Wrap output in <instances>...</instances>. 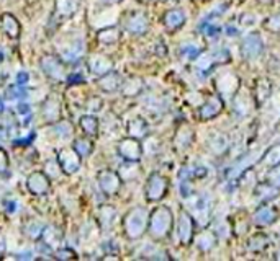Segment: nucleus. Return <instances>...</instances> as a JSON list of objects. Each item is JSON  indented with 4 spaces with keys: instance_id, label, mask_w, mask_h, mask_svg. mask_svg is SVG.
<instances>
[{
    "instance_id": "nucleus-2",
    "label": "nucleus",
    "mask_w": 280,
    "mask_h": 261,
    "mask_svg": "<svg viewBox=\"0 0 280 261\" xmlns=\"http://www.w3.org/2000/svg\"><path fill=\"white\" fill-rule=\"evenodd\" d=\"M147 227V219H146V211L142 209H135L128 214L125 221V232L130 238H140L142 232Z\"/></svg>"
},
{
    "instance_id": "nucleus-13",
    "label": "nucleus",
    "mask_w": 280,
    "mask_h": 261,
    "mask_svg": "<svg viewBox=\"0 0 280 261\" xmlns=\"http://www.w3.org/2000/svg\"><path fill=\"white\" fill-rule=\"evenodd\" d=\"M272 93V84L267 79H259L256 82V88H254V100L261 106L266 103V100Z\"/></svg>"
},
{
    "instance_id": "nucleus-20",
    "label": "nucleus",
    "mask_w": 280,
    "mask_h": 261,
    "mask_svg": "<svg viewBox=\"0 0 280 261\" xmlns=\"http://www.w3.org/2000/svg\"><path fill=\"white\" fill-rule=\"evenodd\" d=\"M267 185L272 188H280V163L271 168V172L267 173Z\"/></svg>"
},
{
    "instance_id": "nucleus-24",
    "label": "nucleus",
    "mask_w": 280,
    "mask_h": 261,
    "mask_svg": "<svg viewBox=\"0 0 280 261\" xmlns=\"http://www.w3.org/2000/svg\"><path fill=\"white\" fill-rule=\"evenodd\" d=\"M8 165V160H7V155H5L3 150H0V172H3L5 168Z\"/></svg>"
},
{
    "instance_id": "nucleus-19",
    "label": "nucleus",
    "mask_w": 280,
    "mask_h": 261,
    "mask_svg": "<svg viewBox=\"0 0 280 261\" xmlns=\"http://www.w3.org/2000/svg\"><path fill=\"white\" fill-rule=\"evenodd\" d=\"M99 84L104 87L105 91H113V90L118 88V85H120V75H116V74L104 75V77L100 79Z\"/></svg>"
},
{
    "instance_id": "nucleus-8",
    "label": "nucleus",
    "mask_w": 280,
    "mask_h": 261,
    "mask_svg": "<svg viewBox=\"0 0 280 261\" xmlns=\"http://www.w3.org/2000/svg\"><path fill=\"white\" fill-rule=\"evenodd\" d=\"M279 217V211L272 206H262L261 209H257L252 216V222L259 225V227H266V225H271L277 221Z\"/></svg>"
},
{
    "instance_id": "nucleus-6",
    "label": "nucleus",
    "mask_w": 280,
    "mask_h": 261,
    "mask_svg": "<svg viewBox=\"0 0 280 261\" xmlns=\"http://www.w3.org/2000/svg\"><path fill=\"white\" fill-rule=\"evenodd\" d=\"M223 111V101L218 95H211L200 110H198V116L200 119H211V117L218 116Z\"/></svg>"
},
{
    "instance_id": "nucleus-18",
    "label": "nucleus",
    "mask_w": 280,
    "mask_h": 261,
    "mask_svg": "<svg viewBox=\"0 0 280 261\" xmlns=\"http://www.w3.org/2000/svg\"><path fill=\"white\" fill-rule=\"evenodd\" d=\"M247 247L251 252H264L267 247H269V237L264 233H257L254 235V237L249 240Z\"/></svg>"
},
{
    "instance_id": "nucleus-23",
    "label": "nucleus",
    "mask_w": 280,
    "mask_h": 261,
    "mask_svg": "<svg viewBox=\"0 0 280 261\" xmlns=\"http://www.w3.org/2000/svg\"><path fill=\"white\" fill-rule=\"evenodd\" d=\"M266 28L271 31H280V13L272 15L271 18L266 20Z\"/></svg>"
},
{
    "instance_id": "nucleus-9",
    "label": "nucleus",
    "mask_w": 280,
    "mask_h": 261,
    "mask_svg": "<svg viewBox=\"0 0 280 261\" xmlns=\"http://www.w3.org/2000/svg\"><path fill=\"white\" fill-rule=\"evenodd\" d=\"M59 163H61V168H63L66 173H74L80 167V155L75 149L63 150L59 155Z\"/></svg>"
},
{
    "instance_id": "nucleus-3",
    "label": "nucleus",
    "mask_w": 280,
    "mask_h": 261,
    "mask_svg": "<svg viewBox=\"0 0 280 261\" xmlns=\"http://www.w3.org/2000/svg\"><path fill=\"white\" fill-rule=\"evenodd\" d=\"M169 189V181L159 173H152L146 183V198L147 201H159L166 196Z\"/></svg>"
},
{
    "instance_id": "nucleus-10",
    "label": "nucleus",
    "mask_w": 280,
    "mask_h": 261,
    "mask_svg": "<svg viewBox=\"0 0 280 261\" xmlns=\"http://www.w3.org/2000/svg\"><path fill=\"white\" fill-rule=\"evenodd\" d=\"M100 186H102V191L106 193L108 196H111V194H115L116 191L120 189V176L116 175L115 172H102L100 173Z\"/></svg>"
},
{
    "instance_id": "nucleus-25",
    "label": "nucleus",
    "mask_w": 280,
    "mask_h": 261,
    "mask_svg": "<svg viewBox=\"0 0 280 261\" xmlns=\"http://www.w3.org/2000/svg\"><path fill=\"white\" fill-rule=\"evenodd\" d=\"M277 257H279V258H280V252H279V255H277Z\"/></svg>"
},
{
    "instance_id": "nucleus-11",
    "label": "nucleus",
    "mask_w": 280,
    "mask_h": 261,
    "mask_svg": "<svg viewBox=\"0 0 280 261\" xmlns=\"http://www.w3.org/2000/svg\"><path fill=\"white\" fill-rule=\"evenodd\" d=\"M28 189L32 191L33 194H44V193H48V189H49V178L44 175V173H33V175H30L28 178Z\"/></svg>"
},
{
    "instance_id": "nucleus-1",
    "label": "nucleus",
    "mask_w": 280,
    "mask_h": 261,
    "mask_svg": "<svg viewBox=\"0 0 280 261\" xmlns=\"http://www.w3.org/2000/svg\"><path fill=\"white\" fill-rule=\"evenodd\" d=\"M147 230L154 238H166L172 230V212L169 207L161 206L152 211L147 221Z\"/></svg>"
},
{
    "instance_id": "nucleus-7",
    "label": "nucleus",
    "mask_w": 280,
    "mask_h": 261,
    "mask_svg": "<svg viewBox=\"0 0 280 261\" xmlns=\"http://www.w3.org/2000/svg\"><path fill=\"white\" fill-rule=\"evenodd\" d=\"M193 232H195V224L193 219L188 212L182 211L180 214V221H179V237L180 242L184 245H188L193 238Z\"/></svg>"
},
{
    "instance_id": "nucleus-14",
    "label": "nucleus",
    "mask_w": 280,
    "mask_h": 261,
    "mask_svg": "<svg viewBox=\"0 0 280 261\" xmlns=\"http://www.w3.org/2000/svg\"><path fill=\"white\" fill-rule=\"evenodd\" d=\"M126 28L133 33H144L147 29V18L142 13H131L130 20L126 22Z\"/></svg>"
},
{
    "instance_id": "nucleus-17",
    "label": "nucleus",
    "mask_w": 280,
    "mask_h": 261,
    "mask_svg": "<svg viewBox=\"0 0 280 261\" xmlns=\"http://www.w3.org/2000/svg\"><path fill=\"white\" fill-rule=\"evenodd\" d=\"M118 39H120V29L116 27H108L99 33V41L104 44H113Z\"/></svg>"
},
{
    "instance_id": "nucleus-21",
    "label": "nucleus",
    "mask_w": 280,
    "mask_h": 261,
    "mask_svg": "<svg viewBox=\"0 0 280 261\" xmlns=\"http://www.w3.org/2000/svg\"><path fill=\"white\" fill-rule=\"evenodd\" d=\"M216 243V237L213 233L210 232H205L200 237V240H198V247H200V250L203 248V245H207L205 247V252H208V250H211L213 248V245Z\"/></svg>"
},
{
    "instance_id": "nucleus-15",
    "label": "nucleus",
    "mask_w": 280,
    "mask_h": 261,
    "mask_svg": "<svg viewBox=\"0 0 280 261\" xmlns=\"http://www.w3.org/2000/svg\"><path fill=\"white\" fill-rule=\"evenodd\" d=\"M2 28L7 31L10 36L12 38H17L18 36V33H20V25L17 22V18L13 17V15H10V13H5L3 17H2Z\"/></svg>"
},
{
    "instance_id": "nucleus-4",
    "label": "nucleus",
    "mask_w": 280,
    "mask_h": 261,
    "mask_svg": "<svg viewBox=\"0 0 280 261\" xmlns=\"http://www.w3.org/2000/svg\"><path fill=\"white\" fill-rule=\"evenodd\" d=\"M262 49H264V43H262L261 34L259 33L249 34V36L244 38L243 43H241V54L246 59L259 58V56L262 54Z\"/></svg>"
},
{
    "instance_id": "nucleus-16",
    "label": "nucleus",
    "mask_w": 280,
    "mask_h": 261,
    "mask_svg": "<svg viewBox=\"0 0 280 261\" xmlns=\"http://www.w3.org/2000/svg\"><path fill=\"white\" fill-rule=\"evenodd\" d=\"M80 127L87 136L95 137L97 132H99V119L95 116H84L80 117Z\"/></svg>"
},
{
    "instance_id": "nucleus-12",
    "label": "nucleus",
    "mask_w": 280,
    "mask_h": 261,
    "mask_svg": "<svg viewBox=\"0 0 280 261\" xmlns=\"http://www.w3.org/2000/svg\"><path fill=\"white\" fill-rule=\"evenodd\" d=\"M162 23L167 28V31H177L185 23V13L182 10H169L162 18Z\"/></svg>"
},
{
    "instance_id": "nucleus-5",
    "label": "nucleus",
    "mask_w": 280,
    "mask_h": 261,
    "mask_svg": "<svg viewBox=\"0 0 280 261\" xmlns=\"http://www.w3.org/2000/svg\"><path fill=\"white\" fill-rule=\"evenodd\" d=\"M120 155L126 158L128 162H138L142 153V147L136 137H130V139H123L118 145Z\"/></svg>"
},
{
    "instance_id": "nucleus-22",
    "label": "nucleus",
    "mask_w": 280,
    "mask_h": 261,
    "mask_svg": "<svg viewBox=\"0 0 280 261\" xmlns=\"http://www.w3.org/2000/svg\"><path fill=\"white\" fill-rule=\"evenodd\" d=\"M74 149L77 150L79 155H87V153H89L90 150H92V142H87V141L80 139V141L75 142Z\"/></svg>"
}]
</instances>
